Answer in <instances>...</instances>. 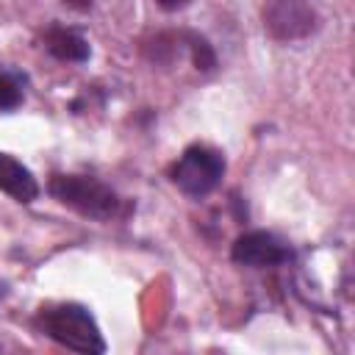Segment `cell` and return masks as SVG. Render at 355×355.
Listing matches in <instances>:
<instances>
[{"instance_id":"5b68a950","label":"cell","mask_w":355,"mask_h":355,"mask_svg":"<svg viewBox=\"0 0 355 355\" xmlns=\"http://www.w3.org/2000/svg\"><path fill=\"white\" fill-rule=\"evenodd\" d=\"M230 258L239 266H252V269H266V266H280L291 258V250L283 239H277L275 233L266 230H250L241 233L233 247H230Z\"/></svg>"},{"instance_id":"52a82bcc","label":"cell","mask_w":355,"mask_h":355,"mask_svg":"<svg viewBox=\"0 0 355 355\" xmlns=\"http://www.w3.org/2000/svg\"><path fill=\"white\" fill-rule=\"evenodd\" d=\"M44 44L50 50V55H55L58 61H69V64H80L89 58V42L83 33L72 31V28H50L44 36Z\"/></svg>"},{"instance_id":"3957f363","label":"cell","mask_w":355,"mask_h":355,"mask_svg":"<svg viewBox=\"0 0 355 355\" xmlns=\"http://www.w3.org/2000/svg\"><path fill=\"white\" fill-rule=\"evenodd\" d=\"M222 175H225V155L208 144L186 147L178 155V161L169 166V180L189 197L211 194L222 183Z\"/></svg>"},{"instance_id":"ba28073f","label":"cell","mask_w":355,"mask_h":355,"mask_svg":"<svg viewBox=\"0 0 355 355\" xmlns=\"http://www.w3.org/2000/svg\"><path fill=\"white\" fill-rule=\"evenodd\" d=\"M183 47L191 53V61L197 69L211 72L216 67V55H214V47L208 44V39H202L197 33H183Z\"/></svg>"},{"instance_id":"7a4b0ae2","label":"cell","mask_w":355,"mask_h":355,"mask_svg":"<svg viewBox=\"0 0 355 355\" xmlns=\"http://www.w3.org/2000/svg\"><path fill=\"white\" fill-rule=\"evenodd\" d=\"M47 191L61 205L97 222L114 219L122 208V200L116 197V191L92 175H53Z\"/></svg>"},{"instance_id":"30bf717a","label":"cell","mask_w":355,"mask_h":355,"mask_svg":"<svg viewBox=\"0 0 355 355\" xmlns=\"http://www.w3.org/2000/svg\"><path fill=\"white\" fill-rule=\"evenodd\" d=\"M164 11H180V8H186L191 0H155Z\"/></svg>"},{"instance_id":"8fae6325","label":"cell","mask_w":355,"mask_h":355,"mask_svg":"<svg viewBox=\"0 0 355 355\" xmlns=\"http://www.w3.org/2000/svg\"><path fill=\"white\" fill-rule=\"evenodd\" d=\"M69 8H75V11H89L92 8V0H64Z\"/></svg>"},{"instance_id":"9c48e42d","label":"cell","mask_w":355,"mask_h":355,"mask_svg":"<svg viewBox=\"0 0 355 355\" xmlns=\"http://www.w3.org/2000/svg\"><path fill=\"white\" fill-rule=\"evenodd\" d=\"M22 103V86L11 72H0V111H14Z\"/></svg>"},{"instance_id":"277c9868","label":"cell","mask_w":355,"mask_h":355,"mask_svg":"<svg viewBox=\"0 0 355 355\" xmlns=\"http://www.w3.org/2000/svg\"><path fill=\"white\" fill-rule=\"evenodd\" d=\"M319 17L308 0H266L263 28L277 42H297L316 31Z\"/></svg>"},{"instance_id":"8992f818","label":"cell","mask_w":355,"mask_h":355,"mask_svg":"<svg viewBox=\"0 0 355 355\" xmlns=\"http://www.w3.org/2000/svg\"><path fill=\"white\" fill-rule=\"evenodd\" d=\"M0 191L14 197L17 202H33L39 197V183L22 161L8 153H0Z\"/></svg>"},{"instance_id":"6da1fadb","label":"cell","mask_w":355,"mask_h":355,"mask_svg":"<svg viewBox=\"0 0 355 355\" xmlns=\"http://www.w3.org/2000/svg\"><path fill=\"white\" fill-rule=\"evenodd\" d=\"M33 327L67 349H75L83 355L105 352V338H103L94 316L89 313V308H83L78 302H58V305L39 308Z\"/></svg>"}]
</instances>
